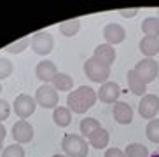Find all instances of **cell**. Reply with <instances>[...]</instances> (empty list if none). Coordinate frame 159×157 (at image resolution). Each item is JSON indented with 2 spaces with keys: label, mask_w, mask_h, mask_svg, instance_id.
I'll return each instance as SVG.
<instances>
[{
  "label": "cell",
  "mask_w": 159,
  "mask_h": 157,
  "mask_svg": "<svg viewBox=\"0 0 159 157\" xmlns=\"http://www.w3.org/2000/svg\"><path fill=\"white\" fill-rule=\"evenodd\" d=\"M98 100V94L89 86H80L75 91H70L66 96V106L70 108L72 114H86V112L94 106Z\"/></svg>",
  "instance_id": "6da1fadb"
},
{
  "label": "cell",
  "mask_w": 159,
  "mask_h": 157,
  "mask_svg": "<svg viewBox=\"0 0 159 157\" xmlns=\"http://www.w3.org/2000/svg\"><path fill=\"white\" fill-rule=\"evenodd\" d=\"M61 148L66 157H88L89 147L88 140L80 134H70L66 133L61 140Z\"/></svg>",
  "instance_id": "7a4b0ae2"
},
{
  "label": "cell",
  "mask_w": 159,
  "mask_h": 157,
  "mask_svg": "<svg viewBox=\"0 0 159 157\" xmlns=\"http://www.w3.org/2000/svg\"><path fill=\"white\" fill-rule=\"evenodd\" d=\"M84 75L91 80V82H96V84L102 86V84L108 82V77H110V66L91 56L89 60L84 61Z\"/></svg>",
  "instance_id": "3957f363"
},
{
  "label": "cell",
  "mask_w": 159,
  "mask_h": 157,
  "mask_svg": "<svg viewBox=\"0 0 159 157\" xmlns=\"http://www.w3.org/2000/svg\"><path fill=\"white\" fill-rule=\"evenodd\" d=\"M35 101L37 106H42V108H56L58 103H60V94L51 84H42L40 87L35 91Z\"/></svg>",
  "instance_id": "277c9868"
},
{
  "label": "cell",
  "mask_w": 159,
  "mask_h": 157,
  "mask_svg": "<svg viewBox=\"0 0 159 157\" xmlns=\"http://www.w3.org/2000/svg\"><path fill=\"white\" fill-rule=\"evenodd\" d=\"M32 51L39 56H47L54 49V38L49 32H37L30 37Z\"/></svg>",
  "instance_id": "5b68a950"
},
{
  "label": "cell",
  "mask_w": 159,
  "mask_h": 157,
  "mask_svg": "<svg viewBox=\"0 0 159 157\" xmlns=\"http://www.w3.org/2000/svg\"><path fill=\"white\" fill-rule=\"evenodd\" d=\"M12 108H14V114L19 117L21 120H26L28 117H32L35 114V108H37V101L35 98L30 96V94H18L12 103Z\"/></svg>",
  "instance_id": "8992f818"
},
{
  "label": "cell",
  "mask_w": 159,
  "mask_h": 157,
  "mask_svg": "<svg viewBox=\"0 0 159 157\" xmlns=\"http://www.w3.org/2000/svg\"><path fill=\"white\" fill-rule=\"evenodd\" d=\"M133 70L143 78L145 84L154 82L156 78L159 77V63L154 60V58H143V60H140L135 65Z\"/></svg>",
  "instance_id": "52a82bcc"
},
{
  "label": "cell",
  "mask_w": 159,
  "mask_h": 157,
  "mask_svg": "<svg viewBox=\"0 0 159 157\" xmlns=\"http://www.w3.org/2000/svg\"><path fill=\"white\" fill-rule=\"evenodd\" d=\"M138 114L143 119H156V115L159 114V96L157 94H152V92H147L145 96L140 98V103H138Z\"/></svg>",
  "instance_id": "ba28073f"
},
{
  "label": "cell",
  "mask_w": 159,
  "mask_h": 157,
  "mask_svg": "<svg viewBox=\"0 0 159 157\" xmlns=\"http://www.w3.org/2000/svg\"><path fill=\"white\" fill-rule=\"evenodd\" d=\"M121 87H119V84L117 82H112V80H108V82L102 84L100 89L96 91L98 94V100L102 103H107V105H114V103L119 101V96H121Z\"/></svg>",
  "instance_id": "9c48e42d"
},
{
  "label": "cell",
  "mask_w": 159,
  "mask_h": 157,
  "mask_svg": "<svg viewBox=\"0 0 159 157\" xmlns=\"http://www.w3.org/2000/svg\"><path fill=\"white\" fill-rule=\"evenodd\" d=\"M12 138H14L16 143L19 145H25V143H30L33 140V126L30 124L28 120H21L19 119L14 126H12Z\"/></svg>",
  "instance_id": "30bf717a"
},
{
  "label": "cell",
  "mask_w": 159,
  "mask_h": 157,
  "mask_svg": "<svg viewBox=\"0 0 159 157\" xmlns=\"http://www.w3.org/2000/svg\"><path fill=\"white\" fill-rule=\"evenodd\" d=\"M58 74V66L54 61L51 60H42L39 61L37 66H35V75H37L39 80H42L44 84H51L52 78L56 77Z\"/></svg>",
  "instance_id": "8fae6325"
},
{
  "label": "cell",
  "mask_w": 159,
  "mask_h": 157,
  "mask_svg": "<svg viewBox=\"0 0 159 157\" xmlns=\"http://www.w3.org/2000/svg\"><path fill=\"white\" fill-rule=\"evenodd\" d=\"M103 37H105V44L116 46V44H121L126 38V30L119 23H108L103 28Z\"/></svg>",
  "instance_id": "7c38bea8"
},
{
  "label": "cell",
  "mask_w": 159,
  "mask_h": 157,
  "mask_svg": "<svg viewBox=\"0 0 159 157\" xmlns=\"http://www.w3.org/2000/svg\"><path fill=\"white\" fill-rule=\"evenodd\" d=\"M112 115L116 119V122H119V124H122V126L131 124L133 122V108L126 101H117V103H114Z\"/></svg>",
  "instance_id": "4fadbf2b"
},
{
  "label": "cell",
  "mask_w": 159,
  "mask_h": 157,
  "mask_svg": "<svg viewBox=\"0 0 159 157\" xmlns=\"http://www.w3.org/2000/svg\"><path fill=\"white\" fill-rule=\"evenodd\" d=\"M126 78H128V87H129V91L133 94H136V96H145L147 94L145 92L147 91V84H145V80L136 74L135 70H129L126 74Z\"/></svg>",
  "instance_id": "5bb4252c"
},
{
  "label": "cell",
  "mask_w": 159,
  "mask_h": 157,
  "mask_svg": "<svg viewBox=\"0 0 159 157\" xmlns=\"http://www.w3.org/2000/svg\"><path fill=\"white\" fill-rule=\"evenodd\" d=\"M116 49H114V46H110V44H100V46H96V49H94L93 52V58H96V60H100L102 63H105V65H112L114 61H116Z\"/></svg>",
  "instance_id": "9a60e30c"
},
{
  "label": "cell",
  "mask_w": 159,
  "mask_h": 157,
  "mask_svg": "<svg viewBox=\"0 0 159 157\" xmlns=\"http://www.w3.org/2000/svg\"><path fill=\"white\" fill-rule=\"evenodd\" d=\"M138 49L145 58H154L159 54V38L157 37H143L138 44Z\"/></svg>",
  "instance_id": "2e32d148"
},
{
  "label": "cell",
  "mask_w": 159,
  "mask_h": 157,
  "mask_svg": "<svg viewBox=\"0 0 159 157\" xmlns=\"http://www.w3.org/2000/svg\"><path fill=\"white\" fill-rule=\"evenodd\" d=\"M51 86L56 91H61V92H70L74 91V78L70 77L68 74H63V72H58L56 77L52 78Z\"/></svg>",
  "instance_id": "e0dca14e"
},
{
  "label": "cell",
  "mask_w": 159,
  "mask_h": 157,
  "mask_svg": "<svg viewBox=\"0 0 159 157\" xmlns=\"http://www.w3.org/2000/svg\"><path fill=\"white\" fill-rule=\"evenodd\" d=\"M108 140H110V136H108V131L105 129V128H100V129H96L91 136L88 138L89 145L93 148H96V150H102V148H105L108 145Z\"/></svg>",
  "instance_id": "ac0fdd59"
},
{
  "label": "cell",
  "mask_w": 159,
  "mask_h": 157,
  "mask_svg": "<svg viewBox=\"0 0 159 157\" xmlns=\"http://www.w3.org/2000/svg\"><path fill=\"white\" fill-rule=\"evenodd\" d=\"M52 120L60 128H66L72 124V112L68 106H56L52 112Z\"/></svg>",
  "instance_id": "d6986e66"
},
{
  "label": "cell",
  "mask_w": 159,
  "mask_h": 157,
  "mask_svg": "<svg viewBox=\"0 0 159 157\" xmlns=\"http://www.w3.org/2000/svg\"><path fill=\"white\" fill-rule=\"evenodd\" d=\"M58 30H60V33L63 37H74V35H77V32L80 30V19L79 18L66 19V21L60 23Z\"/></svg>",
  "instance_id": "ffe728a7"
},
{
  "label": "cell",
  "mask_w": 159,
  "mask_h": 157,
  "mask_svg": "<svg viewBox=\"0 0 159 157\" xmlns=\"http://www.w3.org/2000/svg\"><path fill=\"white\" fill-rule=\"evenodd\" d=\"M142 32L145 37H157L159 38V18L157 16H149L142 21Z\"/></svg>",
  "instance_id": "44dd1931"
},
{
  "label": "cell",
  "mask_w": 159,
  "mask_h": 157,
  "mask_svg": "<svg viewBox=\"0 0 159 157\" xmlns=\"http://www.w3.org/2000/svg\"><path fill=\"white\" fill-rule=\"evenodd\" d=\"M102 128V124H100L98 119H94V117H86V119L80 120V136H84V138H89L91 134L94 133L96 129H100Z\"/></svg>",
  "instance_id": "7402d4cb"
},
{
  "label": "cell",
  "mask_w": 159,
  "mask_h": 157,
  "mask_svg": "<svg viewBox=\"0 0 159 157\" xmlns=\"http://www.w3.org/2000/svg\"><path fill=\"white\" fill-rule=\"evenodd\" d=\"M124 154H126V157H149V150L142 143H129Z\"/></svg>",
  "instance_id": "603a6c76"
},
{
  "label": "cell",
  "mask_w": 159,
  "mask_h": 157,
  "mask_svg": "<svg viewBox=\"0 0 159 157\" xmlns=\"http://www.w3.org/2000/svg\"><path fill=\"white\" fill-rule=\"evenodd\" d=\"M145 134H147L149 141L159 143V119L149 120V124H147V128H145Z\"/></svg>",
  "instance_id": "cb8c5ba5"
},
{
  "label": "cell",
  "mask_w": 159,
  "mask_h": 157,
  "mask_svg": "<svg viewBox=\"0 0 159 157\" xmlns=\"http://www.w3.org/2000/svg\"><path fill=\"white\" fill-rule=\"evenodd\" d=\"M28 44H30V37H23V38H19V40L12 42V44H7L5 51L11 52V54H19V52H23L28 47Z\"/></svg>",
  "instance_id": "d4e9b609"
},
{
  "label": "cell",
  "mask_w": 159,
  "mask_h": 157,
  "mask_svg": "<svg viewBox=\"0 0 159 157\" xmlns=\"http://www.w3.org/2000/svg\"><path fill=\"white\" fill-rule=\"evenodd\" d=\"M2 157H25V148L19 143H12L2 150Z\"/></svg>",
  "instance_id": "484cf974"
},
{
  "label": "cell",
  "mask_w": 159,
  "mask_h": 157,
  "mask_svg": "<svg viewBox=\"0 0 159 157\" xmlns=\"http://www.w3.org/2000/svg\"><path fill=\"white\" fill-rule=\"evenodd\" d=\"M12 70H14V65H12L9 60L0 58V80H5L7 77H11Z\"/></svg>",
  "instance_id": "4316f807"
},
{
  "label": "cell",
  "mask_w": 159,
  "mask_h": 157,
  "mask_svg": "<svg viewBox=\"0 0 159 157\" xmlns=\"http://www.w3.org/2000/svg\"><path fill=\"white\" fill-rule=\"evenodd\" d=\"M11 115V105L5 100H0V122L7 120Z\"/></svg>",
  "instance_id": "83f0119b"
},
{
  "label": "cell",
  "mask_w": 159,
  "mask_h": 157,
  "mask_svg": "<svg viewBox=\"0 0 159 157\" xmlns=\"http://www.w3.org/2000/svg\"><path fill=\"white\" fill-rule=\"evenodd\" d=\"M105 157H126V154L122 152V150H119V148L112 147V148L105 150Z\"/></svg>",
  "instance_id": "f1b7e54d"
},
{
  "label": "cell",
  "mask_w": 159,
  "mask_h": 157,
  "mask_svg": "<svg viewBox=\"0 0 159 157\" xmlns=\"http://www.w3.org/2000/svg\"><path fill=\"white\" fill-rule=\"evenodd\" d=\"M119 14L124 16V18H135L136 14H138V9H121Z\"/></svg>",
  "instance_id": "f546056e"
},
{
  "label": "cell",
  "mask_w": 159,
  "mask_h": 157,
  "mask_svg": "<svg viewBox=\"0 0 159 157\" xmlns=\"http://www.w3.org/2000/svg\"><path fill=\"white\" fill-rule=\"evenodd\" d=\"M5 134H7V131H5V126L0 122V141H4V140H5Z\"/></svg>",
  "instance_id": "4dcf8cb0"
},
{
  "label": "cell",
  "mask_w": 159,
  "mask_h": 157,
  "mask_svg": "<svg viewBox=\"0 0 159 157\" xmlns=\"http://www.w3.org/2000/svg\"><path fill=\"white\" fill-rule=\"evenodd\" d=\"M149 157H159V150H156V152L154 154H150V155Z\"/></svg>",
  "instance_id": "1f68e13d"
},
{
  "label": "cell",
  "mask_w": 159,
  "mask_h": 157,
  "mask_svg": "<svg viewBox=\"0 0 159 157\" xmlns=\"http://www.w3.org/2000/svg\"><path fill=\"white\" fill-rule=\"evenodd\" d=\"M51 157H66L65 154H54V155H51Z\"/></svg>",
  "instance_id": "d6a6232c"
},
{
  "label": "cell",
  "mask_w": 159,
  "mask_h": 157,
  "mask_svg": "<svg viewBox=\"0 0 159 157\" xmlns=\"http://www.w3.org/2000/svg\"><path fill=\"white\" fill-rule=\"evenodd\" d=\"M2 147H4V141H0V152H2V150H4V148H2Z\"/></svg>",
  "instance_id": "836d02e7"
},
{
  "label": "cell",
  "mask_w": 159,
  "mask_h": 157,
  "mask_svg": "<svg viewBox=\"0 0 159 157\" xmlns=\"http://www.w3.org/2000/svg\"><path fill=\"white\" fill-rule=\"evenodd\" d=\"M0 92H2V84H0Z\"/></svg>",
  "instance_id": "e575fe53"
},
{
  "label": "cell",
  "mask_w": 159,
  "mask_h": 157,
  "mask_svg": "<svg viewBox=\"0 0 159 157\" xmlns=\"http://www.w3.org/2000/svg\"><path fill=\"white\" fill-rule=\"evenodd\" d=\"M157 18H159V9H157Z\"/></svg>",
  "instance_id": "d590c367"
}]
</instances>
